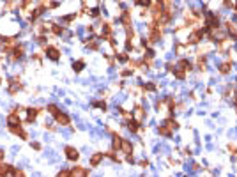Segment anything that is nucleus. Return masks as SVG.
Returning <instances> with one entry per match:
<instances>
[{"mask_svg": "<svg viewBox=\"0 0 237 177\" xmlns=\"http://www.w3.org/2000/svg\"><path fill=\"white\" fill-rule=\"evenodd\" d=\"M37 115V110H28V121H34Z\"/></svg>", "mask_w": 237, "mask_h": 177, "instance_id": "412c9836", "label": "nucleus"}, {"mask_svg": "<svg viewBox=\"0 0 237 177\" xmlns=\"http://www.w3.org/2000/svg\"><path fill=\"white\" fill-rule=\"evenodd\" d=\"M198 67L200 69H205V57H202V55L198 57Z\"/></svg>", "mask_w": 237, "mask_h": 177, "instance_id": "6ab92c4d", "label": "nucleus"}, {"mask_svg": "<svg viewBox=\"0 0 237 177\" xmlns=\"http://www.w3.org/2000/svg\"><path fill=\"white\" fill-rule=\"evenodd\" d=\"M228 149L232 151V154H236V156H237V147H236V145H232V144H230V145H228Z\"/></svg>", "mask_w": 237, "mask_h": 177, "instance_id": "4be33fe9", "label": "nucleus"}, {"mask_svg": "<svg viewBox=\"0 0 237 177\" xmlns=\"http://www.w3.org/2000/svg\"><path fill=\"white\" fill-rule=\"evenodd\" d=\"M165 124H166V126H168V128H170V129H172V131H174V129H177V128H179V124H177V122H175V121H172V119H170V121H166V122H165Z\"/></svg>", "mask_w": 237, "mask_h": 177, "instance_id": "4468645a", "label": "nucleus"}, {"mask_svg": "<svg viewBox=\"0 0 237 177\" xmlns=\"http://www.w3.org/2000/svg\"><path fill=\"white\" fill-rule=\"evenodd\" d=\"M128 128H129V131L135 133V131H138V122H136V121H131V122L128 124Z\"/></svg>", "mask_w": 237, "mask_h": 177, "instance_id": "2eb2a0df", "label": "nucleus"}, {"mask_svg": "<svg viewBox=\"0 0 237 177\" xmlns=\"http://www.w3.org/2000/svg\"><path fill=\"white\" fill-rule=\"evenodd\" d=\"M174 73H175V78H179V80H184L186 78V69H182V67L174 69Z\"/></svg>", "mask_w": 237, "mask_h": 177, "instance_id": "1a4fd4ad", "label": "nucleus"}, {"mask_svg": "<svg viewBox=\"0 0 237 177\" xmlns=\"http://www.w3.org/2000/svg\"><path fill=\"white\" fill-rule=\"evenodd\" d=\"M66 156H67L71 161H76L80 154H78V151H76L74 147H66Z\"/></svg>", "mask_w": 237, "mask_h": 177, "instance_id": "f257e3e1", "label": "nucleus"}, {"mask_svg": "<svg viewBox=\"0 0 237 177\" xmlns=\"http://www.w3.org/2000/svg\"><path fill=\"white\" fill-rule=\"evenodd\" d=\"M0 160H2V151H0Z\"/></svg>", "mask_w": 237, "mask_h": 177, "instance_id": "cd10ccee", "label": "nucleus"}, {"mask_svg": "<svg viewBox=\"0 0 237 177\" xmlns=\"http://www.w3.org/2000/svg\"><path fill=\"white\" fill-rule=\"evenodd\" d=\"M57 121L62 124V126H66V124H69V117L66 115V113H57Z\"/></svg>", "mask_w": 237, "mask_h": 177, "instance_id": "423d86ee", "label": "nucleus"}, {"mask_svg": "<svg viewBox=\"0 0 237 177\" xmlns=\"http://www.w3.org/2000/svg\"><path fill=\"white\" fill-rule=\"evenodd\" d=\"M223 2H225V7H232V5H234L232 0H223Z\"/></svg>", "mask_w": 237, "mask_h": 177, "instance_id": "a878e982", "label": "nucleus"}, {"mask_svg": "<svg viewBox=\"0 0 237 177\" xmlns=\"http://www.w3.org/2000/svg\"><path fill=\"white\" fill-rule=\"evenodd\" d=\"M83 66H85V64H83L81 60H78V62H74V64H73V67H74V71H81V69H83Z\"/></svg>", "mask_w": 237, "mask_h": 177, "instance_id": "f3484780", "label": "nucleus"}, {"mask_svg": "<svg viewBox=\"0 0 237 177\" xmlns=\"http://www.w3.org/2000/svg\"><path fill=\"white\" fill-rule=\"evenodd\" d=\"M135 115H136V119H138V121H142V119H143V110L138 106V108L135 110Z\"/></svg>", "mask_w": 237, "mask_h": 177, "instance_id": "a211bd4d", "label": "nucleus"}, {"mask_svg": "<svg viewBox=\"0 0 237 177\" xmlns=\"http://www.w3.org/2000/svg\"><path fill=\"white\" fill-rule=\"evenodd\" d=\"M103 158H104V154H103V152H97V154H94V156L90 158V165H92V167H97V165L101 163V160H103Z\"/></svg>", "mask_w": 237, "mask_h": 177, "instance_id": "7ed1b4c3", "label": "nucleus"}, {"mask_svg": "<svg viewBox=\"0 0 237 177\" xmlns=\"http://www.w3.org/2000/svg\"><path fill=\"white\" fill-rule=\"evenodd\" d=\"M230 66H232L230 62H223V64L220 66V73H221V74H227V73L230 71Z\"/></svg>", "mask_w": 237, "mask_h": 177, "instance_id": "9d476101", "label": "nucleus"}, {"mask_svg": "<svg viewBox=\"0 0 237 177\" xmlns=\"http://www.w3.org/2000/svg\"><path fill=\"white\" fill-rule=\"evenodd\" d=\"M120 149H122L126 154H131V151H133L131 144H129V142H126V140H122V144H120Z\"/></svg>", "mask_w": 237, "mask_h": 177, "instance_id": "6e6552de", "label": "nucleus"}, {"mask_svg": "<svg viewBox=\"0 0 237 177\" xmlns=\"http://www.w3.org/2000/svg\"><path fill=\"white\" fill-rule=\"evenodd\" d=\"M200 39H202V30H197V32H193L191 35H189V43L191 44H197V43H200Z\"/></svg>", "mask_w": 237, "mask_h": 177, "instance_id": "f03ea898", "label": "nucleus"}, {"mask_svg": "<svg viewBox=\"0 0 237 177\" xmlns=\"http://www.w3.org/2000/svg\"><path fill=\"white\" fill-rule=\"evenodd\" d=\"M7 122H9V126H11V128H14V126H18V124H19V119H18L16 115H11V117L7 119Z\"/></svg>", "mask_w": 237, "mask_h": 177, "instance_id": "9b49d317", "label": "nucleus"}, {"mask_svg": "<svg viewBox=\"0 0 237 177\" xmlns=\"http://www.w3.org/2000/svg\"><path fill=\"white\" fill-rule=\"evenodd\" d=\"M236 103H237V96H236Z\"/></svg>", "mask_w": 237, "mask_h": 177, "instance_id": "c85d7f7f", "label": "nucleus"}, {"mask_svg": "<svg viewBox=\"0 0 237 177\" xmlns=\"http://www.w3.org/2000/svg\"><path fill=\"white\" fill-rule=\"evenodd\" d=\"M145 89H147V90H154L156 87H154V83H147V85H145Z\"/></svg>", "mask_w": 237, "mask_h": 177, "instance_id": "b1692460", "label": "nucleus"}, {"mask_svg": "<svg viewBox=\"0 0 237 177\" xmlns=\"http://www.w3.org/2000/svg\"><path fill=\"white\" fill-rule=\"evenodd\" d=\"M120 144H122V140H120V137H113V149H120Z\"/></svg>", "mask_w": 237, "mask_h": 177, "instance_id": "dca6fc26", "label": "nucleus"}, {"mask_svg": "<svg viewBox=\"0 0 237 177\" xmlns=\"http://www.w3.org/2000/svg\"><path fill=\"white\" fill-rule=\"evenodd\" d=\"M138 4H140V5H149L151 0H138Z\"/></svg>", "mask_w": 237, "mask_h": 177, "instance_id": "393cba45", "label": "nucleus"}, {"mask_svg": "<svg viewBox=\"0 0 237 177\" xmlns=\"http://www.w3.org/2000/svg\"><path fill=\"white\" fill-rule=\"evenodd\" d=\"M119 60H120V62H126V60H128V55H124V53L119 55Z\"/></svg>", "mask_w": 237, "mask_h": 177, "instance_id": "5701e85b", "label": "nucleus"}, {"mask_svg": "<svg viewBox=\"0 0 237 177\" xmlns=\"http://www.w3.org/2000/svg\"><path fill=\"white\" fill-rule=\"evenodd\" d=\"M159 133H161L163 137H170V135H172V129H170L166 124H161V126H159Z\"/></svg>", "mask_w": 237, "mask_h": 177, "instance_id": "0eeeda50", "label": "nucleus"}, {"mask_svg": "<svg viewBox=\"0 0 237 177\" xmlns=\"http://www.w3.org/2000/svg\"><path fill=\"white\" fill-rule=\"evenodd\" d=\"M48 112L53 113V115H57V113H58V108H57L55 105H50V106H48Z\"/></svg>", "mask_w": 237, "mask_h": 177, "instance_id": "aec40b11", "label": "nucleus"}, {"mask_svg": "<svg viewBox=\"0 0 237 177\" xmlns=\"http://www.w3.org/2000/svg\"><path fill=\"white\" fill-rule=\"evenodd\" d=\"M46 55H48L51 60H58V50H57V48H51V46H50V48L46 50Z\"/></svg>", "mask_w": 237, "mask_h": 177, "instance_id": "20e7f679", "label": "nucleus"}, {"mask_svg": "<svg viewBox=\"0 0 237 177\" xmlns=\"http://www.w3.org/2000/svg\"><path fill=\"white\" fill-rule=\"evenodd\" d=\"M179 67H182V69H186V71H188V69H191V62L184 59V60H181V62H179Z\"/></svg>", "mask_w": 237, "mask_h": 177, "instance_id": "f8f14e48", "label": "nucleus"}, {"mask_svg": "<svg viewBox=\"0 0 237 177\" xmlns=\"http://www.w3.org/2000/svg\"><path fill=\"white\" fill-rule=\"evenodd\" d=\"M227 30L230 32V35L234 37V41H237V28L234 23H227Z\"/></svg>", "mask_w": 237, "mask_h": 177, "instance_id": "39448f33", "label": "nucleus"}, {"mask_svg": "<svg viewBox=\"0 0 237 177\" xmlns=\"http://www.w3.org/2000/svg\"><path fill=\"white\" fill-rule=\"evenodd\" d=\"M71 176H87V170H83V168H74V170H71Z\"/></svg>", "mask_w": 237, "mask_h": 177, "instance_id": "ddd939ff", "label": "nucleus"}, {"mask_svg": "<svg viewBox=\"0 0 237 177\" xmlns=\"http://www.w3.org/2000/svg\"><path fill=\"white\" fill-rule=\"evenodd\" d=\"M90 14H92V16H97V14H99V11H97V9H92V11H90Z\"/></svg>", "mask_w": 237, "mask_h": 177, "instance_id": "bb28decb", "label": "nucleus"}]
</instances>
